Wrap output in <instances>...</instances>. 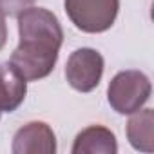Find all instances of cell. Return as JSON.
I'll use <instances>...</instances> for the list:
<instances>
[{
    "label": "cell",
    "mask_w": 154,
    "mask_h": 154,
    "mask_svg": "<svg viewBox=\"0 0 154 154\" xmlns=\"http://www.w3.org/2000/svg\"><path fill=\"white\" fill-rule=\"evenodd\" d=\"M20 42L9 62L27 82L49 76L56 65L63 42V29L54 13L45 8H29L18 15Z\"/></svg>",
    "instance_id": "obj_1"
},
{
    "label": "cell",
    "mask_w": 154,
    "mask_h": 154,
    "mask_svg": "<svg viewBox=\"0 0 154 154\" xmlns=\"http://www.w3.org/2000/svg\"><path fill=\"white\" fill-rule=\"evenodd\" d=\"M150 80L136 69L120 71L109 82L107 100L118 114H132L140 111L150 98Z\"/></svg>",
    "instance_id": "obj_2"
},
{
    "label": "cell",
    "mask_w": 154,
    "mask_h": 154,
    "mask_svg": "<svg viewBox=\"0 0 154 154\" xmlns=\"http://www.w3.org/2000/svg\"><path fill=\"white\" fill-rule=\"evenodd\" d=\"M69 20L84 33H103L112 27L120 0H63Z\"/></svg>",
    "instance_id": "obj_3"
},
{
    "label": "cell",
    "mask_w": 154,
    "mask_h": 154,
    "mask_svg": "<svg viewBox=\"0 0 154 154\" xmlns=\"http://www.w3.org/2000/svg\"><path fill=\"white\" fill-rule=\"evenodd\" d=\"M103 56L93 47H80L71 53L65 63V78L78 93H91L103 76Z\"/></svg>",
    "instance_id": "obj_4"
},
{
    "label": "cell",
    "mask_w": 154,
    "mask_h": 154,
    "mask_svg": "<svg viewBox=\"0 0 154 154\" xmlns=\"http://www.w3.org/2000/svg\"><path fill=\"white\" fill-rule=\"evenodd\" d=\"M11 150L13 154H54L56 136L45 122H29L15 132Z\"/></svg>",
    "instance_id": "obj_5"
},
{
    "label": "cell",
    "mask_w": 154,
    "mask_h": 154,
    "mask_svg": "<svg viewBox=\"0 0 154 154\" xmlns=\"http://www.w3.org/2000/svg\"><path fill=\"white\" fill-rule=\"evenodd\" d=\"M72 154H116L118 143L111 129L103 125H89L80 131L71 147Z\"/></svg>",
    "instance_id": "obj_6"
},
{
    "label": "cell",
    "mask_w": 154,
    "mask_h": 154,
    "mask_svg": "<svg viewBox=\"0 0 154 154\" xmlns=\"http://www.w3.org/2000/svg\"><path fill=\"white\" fill-rule=\"evenodd\" d=\"M27 94V80L11 62L0 63V112L17 111Z\"/></svg>",
    "instance_id": "obj_7"
},
{
    "label": "cell",
    "mask_w": 154,
    "mask_h": 154,
    "mask_svg": "<svg viewBox=\"0 0 154 154\" xmlns=\"http://www.w3.org/2000/svg\"><path fill=\"white\" fill-rule=\"evenodd\" d=\"M127 140L129 143L141 152L154 150V111L143 109L132 112L127 122Z\"/></svg>",
    "instance_id": "obj_8"
},
{
    "label": "cell",
    "mask_w": 154,
    "mask_h": 154,
    "mask_svg": "<svg viewBox=\"0 0 154 154\" xmlns=\"http://www.w3.org/2000/svg\"><path fill=\"white\" fill-rule=\"evenodd\" d=\"M35 0H0V11L6 17H18L22 11L33 8Z\"/></svg>",
    "instance_id": "obj_9"
},
{
    "label": "cell",
    "mask_w": 154,
    "mask_h": 154,
    "mask_svg": "<svg viewBox=\"0 0 154 154\" xmlns=\"http://www.w3.org/2000/svg\"><path fill=\"white\" fill-rule=\"evenodd\" d=\"M8 42V26H6V15L0 11V51L4 49Z\"/></svg>",
    "instance_id": "obj_10"
}]
</instances>
